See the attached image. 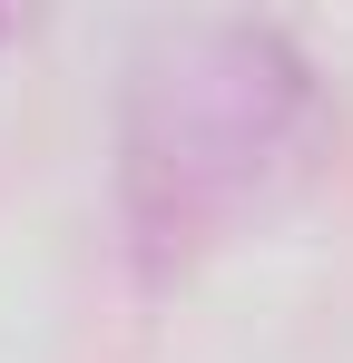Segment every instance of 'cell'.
Wrapping results in <instances>:
<instances>
[{
    "label": "cell",
    "mask_w": 353,
    "mask_h": 363,
    "mask_svg": "<svg viewBox=\"0 0 353 363\" xmlns=\"http://www.w3.org/2000/svg\"><path fill=\"white\" fill-rule=\"evenodd\" d=\"M314 128H324L314 69L275 30L216 20L157 40L118 118V206L138 255L186 265L196 245H216L245 206H265L304 167Z\"/></svg>",
    "instance_id": "1"
}]
</instances>
